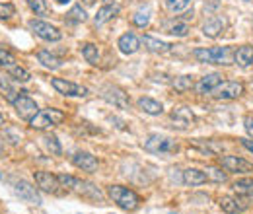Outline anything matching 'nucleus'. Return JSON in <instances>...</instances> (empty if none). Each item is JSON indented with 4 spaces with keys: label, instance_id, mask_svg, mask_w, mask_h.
I'll list each match as a JSON object with an SVG mask.
<instances>
[{
    "label": "nucleus",
    "instance_id": "obj_33",
    "mask_svg": "<svg viewBox=\"0 0 253 214\" xmlns=\"http://www.w3.org/2000/svg\"><path fill=\"white\" fill-rule=\"evenodd\" d=\"M12 66H16V57L8 49H0V68L10 70Z\"/></svg>",
    "mask_w": 253,
    "mask_h": 214
},
{
    "label": "nucleus",
    "instance_id": "obj_39",
    "mask_svg": "<svg viewBox=\"0 0 253 214\" xmlns=\"http://www.w3.org/2000/svg\"><path fill=\"white\" fill-rule=\"evenodd\" d=\"M0 90H2V92H6L4 95L8 97V101H14V99L18 97V92H14V90L8 86V82H6V80H0Z\"/></svg>",
    "mask_w": 253,
    "mask_h": 214
},
{
    "label": "nucleus",
    "instance_id": "obj_28",
    "mask_svg": "<svg viewBox=\"0 0 253 214\" xmlns=\"http://www.w3.org/2000/svg\"><path fill=\"white\" fill-rule=\"evenodd\" d=\"M86 10L80 6V4H74L72 8H70V12L66 14V20L68 22H74V24H80V22H86Z\"/></svg>",
    "mask_w": 253,
    "mask_h": 214
},
{
    "label": "nucleus",
    "instance_id": "obj_5",
    "mask_svg": "<svg viewBox=\"0 0 253 214\" xmlns=\"http://www.w3.org/2000/svg\"><path fill=\"white\" fill-rule=\"evenodd\" d=\"M246 92L242 82H232V80H222L220 84L211 92L214 99H222V101H230V99H238Z\"/></svg>",
    "mask_w": 253,
    "mask_h": 214
},
{
    "label": "nucleus",
    "instance_id": "obj_32",
    "mask_svg": "<svg viewBox=\"0 0 253 214\" xmlns=\"http://www.w3.org/2000/svg\"><path fill=\"white\" fill-rule=\"evenodd\" d=\"M59 183L63 187L64 191H78V187H80V179H76V177H72V175H59Z\"/></svg>",
    "mask_w": 253,
    "mask_h": 214
},
{
    "label": "nucleus",
    "instance_id": "obj_19",
    "mask_svg": "<svg viewBox=\"0 0 253 214\" xmlns=\"http://www.w3.org/2000/svg\"><path fill=\"white\" fill-rule=\"evenodd\" d=\"M234 62H236L238 66H242V68L252 66L253 64V47L252 45H242V47H238L236 53H234Z\"/></svg>",
    "mask_w": 253,
    "mask_h": 214
},
{
    "label": "nucleus",
    "instance_id": "obj_11",
    "mask_svg": "<svg viewBox=\"0 0 253 214\" xmlns=\"http://www.w3.org/2000/svg\"><path fill=\"white\" fill-rule=\"evenodd\" d=\"M35 185L39 191L51 193V195L59 193V187H61L59 175H53L51 171H35Z\"/></svg>",
    "mask_w": 253,
    "mask_h": 214
},
{
    "label": "nucleus",
    "instance_id": "obj_22",
    "mask_svg": "<svg viewBox=\"0 0 253 214\" xmlns=\"http://www.w3.org/2000/svg\"><path fill=\"white\" fill-rule=\"evenodd\" d=\"M119 12V8L117 6H113V4H105V6H101L99 10H97V14H95V26H103L105 22H109L115 14Z\"/></svg>",
    "mask_w": 253,
    "mask_h": 214
},
{
    "label": "nucleus",
    "instance_id": "obj_3",
    "mask_svg": "<svg viewBox=\"0 0 253 214\" xmlns=\"http://www.w3.org/2000/svg\"><path fill=\"white\" fill-rule=\"evenodd\" d=\"M66 119L61 109H55V107H47V109H39L37 115L33 117L30 125L35 130H45V128H51V127H57Z\"/></svg>",
    "mask_w": 253,
    "mask_h": 214
},
{
    "label": "nucleus",
    "instance_id": "obj_36",
    "mask_svg": "<svg viewBox=\"0 0 253 214\" xmlns=\"http://www.w3.org/2000/svg\"><path fill=\"white\" fill-rule=\"evenodd\" d=\"M169 33L175 35V37H185V35L189 33V26H187L185 22H177V24H173V26L169 28Z\"/></svg>",
    "mask_w": 253,
    "mask_h": 214
},
{
    "label": "nucleus",
    "instance_id": "obj_31",
    "mask_svg": "<svg viewBox=\"0 0 253 214\" xmlns=\"http://www.w3.org/2000/svg\"><path fill=\"white\" fill-rule=\"evenodd\" d=\"M205 173H207V179L209 181H214V183H224L226 181V173L222 171V168H214V166H209L207 170H205Z\"/></svg>",
    "mask_w": 253,
    "mask_h": 214
},
{
    "label": "nucleus",
    "instance_id": "obj_8",
    "mask_svg": "<svg viewBox=\"0 0 253 214\" xmlns=\"http://www.w3.org/2000/svg\"><path fill=\"white\" fill-rule=\"evenodd\" d=\"M51 86L63 95H68V97H86L88 95V88L84 86H78L70 80H64V78H53L51 80Z\"/></svg>",
    "mask_w": 253,
    "mask_h": 214
},
{
    "label": "nucleus",
    "instance_id": "obj_12",
    "mask_svg": "<svg viewBox=\"0 0 253 214\" xmlns=\"http://www.w3.org/2000/svg\"><path fill=\"white\" fill-rule=\"evenodd\" d=\"M14 193L24 201V203H28V205H41V197H39V193H37V189L33 187L32 183H28V181H18V183L14 185Z\"/></svg>",
    "mask_w": 253,
    "mask_h": 214
},
{
    "label": "nucleus",
    "instance_id": "obj_2",
    "mask_svg": "<svg viewBox=\"0 0 253 214\" xmlns=\"http://www.w3.org/2000/svg\"><path fill=\"white\" fill-rule=\"evenodd\" d=\"M193 57L199 62H207V64H232V49L230 47H199L193 51Z\"/></svg>",
    "mask_w": 253,
    "mask_h": 214
},
{
    "label": "nucleus",
    "instance_id": "obj_1",
    "mask_svg": "<svg viewBox=\"0 0 253 214\" xmlns=\"http://www.w3.org/2000/svg\"><path fill=\"white\" fill-rule=\"evenodd\" d=\"M107 197L123 211H136L138 205H140V197L123 185H109L107 187Z\"/></svg>",
    "mask_w": 253,
    "mask_h": 214
},
{
    "label": "nucleus",
    "instance_id": "obj_23",
    "mask_svg": "<svg viewBox=\"0 0 253 214\" xmlns=\"http://www.w3.org/2000/svg\"><path fill=\"white\" fill-rule=\"evenodd\" d=\"M222 30H224V22H222L220 18H209L205 22V26H203V33L207 37H212V39L218 37Z\"/></svg>",
    "mask_w": 253,
    "mask_h": 214
},
{
    "label": "nucleus",
    "instance_id": "obj_16",
    "mask_svg": "<svg viewBox=\"0 0 253 214\" xmlns=\"http://www.w3.org/2000/svg\"><path fill=\"white\" fill-rule=\"evenodd\" d=\"M222 76L220 72H212V74H207V76H203L197 84H195V92L201 93V95H207V93H211L218 84L222 82Z\"/></svg>",
    "mask_w": 253,
    "mask_h": 214
},
{
    "label": "nucleus",
    "instance_id": "obj_38",
    "mask_svg": "<svg viewBox=\"0 0 253 214\" xmlns=\"http://www.w3.org/2000/svg\"><path fill=\"white\" fill-rule=\"evenodd\" d=\"M14 12H16V8H14V4H10V2H0V20H10L12 16H14Z\"/></svg>",
    "mask_w": 253,
    "mask_h": 214
},
{
    "label": "nucleus",
    "instance_id": "obj_4",
    "mask_svg": "<svg viewBox=\"0 0 253 214\" xmlns=\"http://www.w3.org/2000/svg\"><path fill=\"white\" fill-rule=\"evenodd\" d=\"M144 150L150 154H175L179 150V144L169 138V136H164V134H150L146 136L144 140Z\"/></svg>",
    "mask_w": 253,
    "mask_h": 214
},
{
    "label": "nucleus",
    "instance_id": "obj_25",
    "mask_svg": "<svg viewBox=\"0 0 253 214\" xmlns=\"http://www.w3.org/2000/svg\"><path fill=\"white\" fill-rule=\"evenodd\" d=\"M234 193L238 195H244V197H252L253 195V177H244V179H238L236 183L232 185Z\"/></svg>",
    "mask_w": 253,
    "mask_h": 214
},
{
    "label": "nucleus",
    "instance_id": "obj_44",
    "mask_svg": "<svg viewBox=\"0 0 253 214\" xmlns=\"http://www.w3.org/2000/svg\"><path fill=\"white\" fill-rule=\"evenodd\" d=\"M103 2H105V4H113V0H103Z\"/></svg>",
    "mask_w": 253,
    "mask_h": 214
},
{
    "label": "nucleus",
    "instance_id": "obj_34",
    "mask_svg": "<svg viewBox=\"0 0 253 214\" xmlns=\"http://www.w3.org/2000/svg\"><path fill=\"white\" fill-rule=\"evenodd\" d=\"M132 22H134V26H138V28H144V26H148V22H150V10H148V8H142V10H138V12L134 14Z\"/></svg>",
    "mask_w": 253,
    "mask_h": 214
},
{
    "label": "nucleus",
    "instance_id": "obj_35",
    "mask_svg": "<svg viewBox=\"0 0 253 214\" xmlns=\"http://www.w3.org/2000/svg\"><path fill=\"white\" fill-rule=\"evenodd\" d=\"M191 4V0H166V8L169 12H183Z\"/></svg>",
    "mask_w": 253,
    "mask_h": 214
},
{
    "label": "nucleus",
    "instance_id": "obj_18",
    "mask_svg": "<svg viewBox=\"0 0 253 214\" xmlns=\"http://www.w3.org/2000/svg\"><path fill=\"white\" fill-rule=\"evenodd\" d=\"M140 43H142L144 49H148L150 53H169V51H171V45H169V43L160 41V39L152 37V35H144V37L140 39Z\"/></svg>",
    "mask_w": 253,
    "mask_h": 214
},
{
    "label": "nucleus",
    "instance_id": "obj_15",
    "mask_svg": "<svg viewBox=\"0 0 253 214\" xmlns=\"http://www.w3.org/2000/svg\"><path fill=\"white\" fill-rule=\"evenodd\" d=\"M171 121H173V127L185 130V128L193 127L195 115H193V111H191L189 107H175L171 111Z\"/></svg>",
    "mask_w": 253,
    "mask_h": 214
},
{
    "label": "nucleus",
    "instance_id": "obj_13",
    "mask_svg": "<svg viewBox=\"0 0 253 214\" xmlns=\"http://www.w3.org/2000/svg\"><path fill=\"white\" fill-rule=\"evenodd\" d=\"M101 97L107 103H111L113 107H119V109H126L128 107V95L121 88H117V86H107L101 92Z\"/></svg>",
    "mask_w": 253,
    "mask_h": 214
},
{
    "label": "nucleus",
    "instance_id": "obj_30",
    "mask_svg": "<svg viewBox=\"0 0 253 214\" xmlns=\"http://www.w3.org/2000/svg\"><path fill=\"white\" fill-rule=\"evenodd\" d=\"M8 72H10V78H12V80L22 82V84H24V82H30V78H32V74H30L24 66H18V64H16V66H12Z\"/></svg>",
    "mask_w": 253,
    "mask_h": 214
},
{
    "label": "nucleus",
    "instance_id": "obj_41",
    "mask_svg": "<svg viewBox=\"0 0 253 214\" xmlns=\"http://www.w3.org/2000/svg\"><path fill=\"white\" fill-rule=\"evenodd\" d=\"M242 146L248 148L250 152H253V140H242Z\"/></svg>",
    "mask_w": 253,
    "mask_h": 214
},
{
    "label": "nucleus",
    "instance_id": "obj_21",
    "mask_svg": "<svg viewBox=\"0 0 253 214\" xmlns=\"http://www.w3.org/2000/svg\"><path fill=\"white\" fill-rule=\"evenodd\" d=\"M209 179H207V173L205 171H201V170H197V168H187L185 171H183V183L185 185H203L207 183Z\"/></svg>",
    "mask_w": 253,
    "mask_h": 214
},
{
    "label": "nucleus",
    "instance_id": "obj_26",
    "mask_svg": "<svg viewBox=\"0 0 253 214\" xmlns=\"http://www.w3.org/2000/svg\"><path fill=\"white\" fill-rule=\"evenodd\" d=\"M191 88H195V82H193V76H177L175 80H173V90L179 93L183 92H189Z\"/></svg>",
    "mask_w": 253,
    "mask_h": 214
},
{
    "label": "nucleus",
    "instance_id": "obj_46",
    "mask_svg": "<svg viewBox=\"0 0 253 214\" xmlns=\"http://www.w3.org/2000/svg\"><path fill=\"white\" fill-rule=\"evenodd\" d=\"M0 179H2V173H0Z\"/></svg>",
    "mask_w": 253,
    "mask_h": 214
},
{
    "label": "nucleus",
    "instance_id": "obj_45",
    "mask_svg": "<svg viewBox=\"0 0 253 214\" xmlns=\"http://www.w3.org/2000/svg\"><path fill=\"white\" fill-rule=\"evenodd\" d=\"M244 2H252V0H244Z\"/></svg>",
    "mask_w": 253,
    "mask_h": 214
},
{
    "label": "nucleus",
    "instance_id": "obj_43",
    "mask_svg": "<svg viewBox=\"0 0 253 214\" xmlns=\"http://www.w3.org/2000/svg\"><path fill=\"white\" fill-rule=\"evenodd\" d=\"M2 125H4V115L0 113V127H2Z\"/></svg>",
    "mask_w": 253,
    "mask_h": 214
},
{
    "label": "nucleus",
    "instance_id": "obj_7",
    "mask_svg": "<svg viewBox=\"0 0 253 214\" xmlns=\"http://www.w3.org/2000/svg\"><path fill=\"white\" fill-rule=\"evenodd\" d=\"M218 205H220V209L226 214H240L250 209V201L244 195H238V197L224 195V197L218 199Z\"/></svg>",
    "mask_w": 253,
    "mask_h": 214
},
{
    "label": "nucleus",
    "instance_id": "obj_17",
    "mask_svg": "<svg viewBox=\"0 0 253 214\" xmlns=\"http://www.w3.org/2000/svg\"><path fill=\"white\" fill-rule=\"evenodd\" d=\"M117 47L123 55H134L140 49V39L134 33H123L117 41Z\"/></svg>",
    "mask_w": 253,
    "mask_h": 214
},
{
    "label": "nucleus",
    "instance_id": "obj_42",
    "mask_svg": "<svg viewBox=\"0 0 253 214\" xmlns=\"http://www.w3.org/2000/svg\"><path fill=\"white\" fill-rule=\"evenodd\" d=\"M55 2H59V4H68L70 0H55Z\"/></svg>",
    "mask_w": 253,
    "mask_h": 214
},
{
    "label": "nucleus",
    "instance_id": "obj_9",
    "mask_svg": "<svg viewBox=\"0 0 253 214\" xmlns=\"http://www.w3.org/2000/svg\"><path fill=\"white\" fill-rule=\"evenodd\" d=\"M218 162H220V168H224L230 173H250V171H253V164H250L244 158H238V156H220Z\"/></svg>",
    "mask_w": 253,
    "mask_h": 214
},
{
    "label": "nucleus",
    "instance_id": "obj_24",
    "mask_svg": "<svg viewBox=\"0 0 253 214\" xmlns=\"http://www.w3.org/2000/svg\"><path fill=\"white\" fill-rule=\"evenodd\" d=\"M37 61L41 62L45 68H49V70H57V68H61V59H57L55 55H51L49 51H39L37 53Z\"/></svg>",
    "mask_w": 253,
    "mask_h": 214
},
{
    "label": "nucleus",
    "instance_id": "obj_20",
    "mask_svg": "<svg viewBox=\"0 0 253 214\" xmlns=\"http://www.w3.org/2000/svg\"><path fill=\"white\" fill-rule=\"evenodd\" d=\"M138 109L148 113V115H162L164 113V105L156 99H152V97H140L138 99Z\"/></svg>",
    "mask_w": 253,
    "mask_h": 214
},
{
    "label": "nucleus",
    "instance_id": "obj_14",
    "mask_svg": "<svg viewBox=\"0 0 253 214\" xmlns=\"http://www.w3.org/2000/svg\"><path fill=\"white\" fill-rule=\"evenodd\" d=\"M72 164H74L78 170L88 171V173H94L95 170H97V166H99L97 158L92 156L90 152H76L72 156Z\"/></svg>",
    "mask_w": 253,
    "mask_h": 214
},
{
    "label": "nucleus",
    "instance_id": "obj_6",
    "mask_svg": "<svg viewBox=\"0 0 253 214\" xmlns=\"http://www.w3.org/2000/svg\"><path fill=\"white\" fill-rule=\"evenodd\" d=\"M12 105H14L16 113H18V115H20L24 121H32L33 117L37 115V111H39L37 103H35L32 97L28 95V92H20V93H18V97L12 101Z\"/></svg>",
    "mask_w": 253,
    "mask_h": 214
},
{
    "label": "nucleus",
    "instance_id": "obj_37",
    "mask_svg": "<svg viewBox=\"0 0 253 214\" xmlns=\"http://www.w3.org/2000/svg\"><path fill=\"white\" fill-rule=\"evenodd\" d=\"M28 6L32 8V12H35L37 16H45L47 14V6L43 0H28Z\"/></svg>",
    "mask_w": 253,
    "mask_h": 214
},
{
    "label": "nucleus",
    "instance_id": "obj_40",
    "mask_svg": "<svg viewBox=\"0 0 253 214\" xmlns=\"http://www.w3.org/2000/svg\"><path fill=\"white\" fill-rule=\"evenodd\" d=\"M244 125H246V130H248V134L253 138V117L252 115H246V119H244Z\"/></svg>",
    "mask_w": 253,
    "mask_h": 214
},
{
    "label": "nucleus",
    "instance_id": "obj_10",
    "mask_svg": "<svg viewBox=\"0 0 253 214\" xmlns=\"http://www.w3.org/2000/svg\"><path fill=\"white\" fill-rule=\"evenodd\" d=\"M30 28H32V31L37 37H41L45 41H61V37H63V33L59 31V28H55V26L43 22V20H32Z\"/></svg>",
    "mask_w": 253,
    "mask_h": 214
},
{
    "label": "nucleus",
    "instance_id": "obj_29",
    "mask_svg": "<svg viewBox=\"0 0 253 214\" xmlns=\"http://www.w3.org/2000/svg\"><path fill=\"white\" fill-rule=\"evenodd\" d=\"M82 57L90 62V64H97V61H99L97 47H95L94 43H84L82 45Z\"/></svg>",
    "mask_w": 253,
    "mask_h": 214
},
{
    "label": "nucleus",
    "instance_id": "obj_27",
    "mask_svg": "<svg viewBox=\"0 0 253 214\" xmlns=\"http://www.w3.org/2000/svg\"><path fill=\"white\" fill-rule=\"evenodd\" d=\"M43 144H45V148L53 154V156H61V154H63L61 142H59V138H57L55 134H45V136H43Z\"/></svg>",
    "mask_w": 253,
    "mask_h": 214
}]
</instances>
